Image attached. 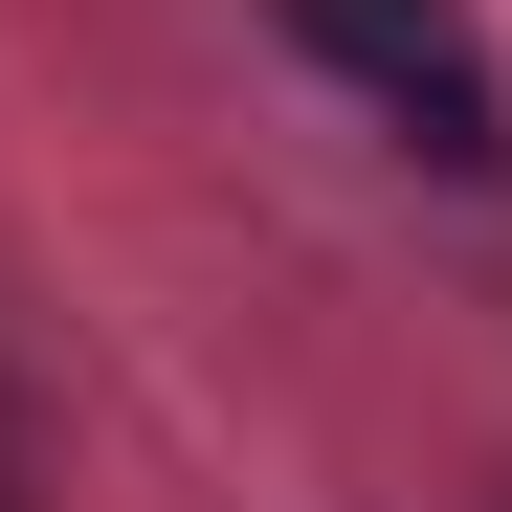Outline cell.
Returning <instances> with one entry per match:
<instances>
[{
	"mask_svg": "<svg viewBox=\"0 0 512 512\" xmlns=\"http://www.w3.org/2000/svg\"><path fill=\"white\" fill-rule=\"evenodd\" d=\"M268 23H290L357 112H401L446 179H512V67H490V23H468V0H268Z\"/></svg>",
	"mask_w": 512,
	"mask_h": 512,
	"instance_id": "6da1fadb",
	"label": "cell"
}]
</instances>
